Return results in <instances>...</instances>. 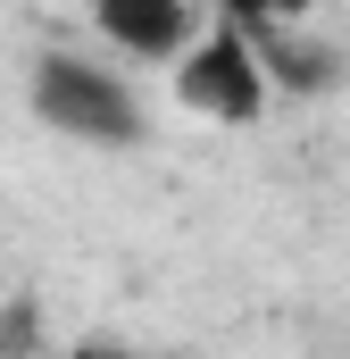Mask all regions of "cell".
<instances>
[{"label":"cell","mask_w":350,"mask_h":359,"mask_svg":"<svg viewBox=\"0 0 350 359\" xmlns=\"http://www.w3.org/2000/svg\"><path fill=\"white\" fill-rule=\"evenodd\" d=\"M200 8H234V0H200Z\"/></svg>","instance_id":"4"},{"label":"cell","mask_w":350,"mask_h":359,"mask_svg":"<svg viewBox=\"0 0 350 359\" xmlns=\"http://www.w3.org/2000/svg\"><path fill=\"white\" fill-rule=\"evenodd\" d=\"M92 25H100L125 59L167 67L175 50L200 34V0H92Z\"/></svg>","instance_id":"3"},{"label":"cell","mask_w":350,"mask_h":359,"mask_svg":"<svg viewBox=\"0 0 350 359\" xmlns=\"http://www.w3.org/2000/svg\"><path fill=\"white\" fill-rule=\"evenodd\" d=\"M34 117L67 142H92V151H134L142 142V100L125 76H108L100 59H76V50H42L34 59Z\"/></svg>","instance_id":"1"},{"label":"cell","mask_w":350,"mask_h":359,"mask_svg":"<svg viewBox=\"0 0 350 359\" xmlns=\"http://www.w3.org/2000/svg\"><path fill=\"white\" fill-rule=\"evenodd\" d=\"M167 67H175V100L183 109H200L217 126H259L267 117V92L275 84H267V59H259V42H251L242 17L217 8V25H200Z\"/></svg>","instance_id":"2"}]
</instances>
